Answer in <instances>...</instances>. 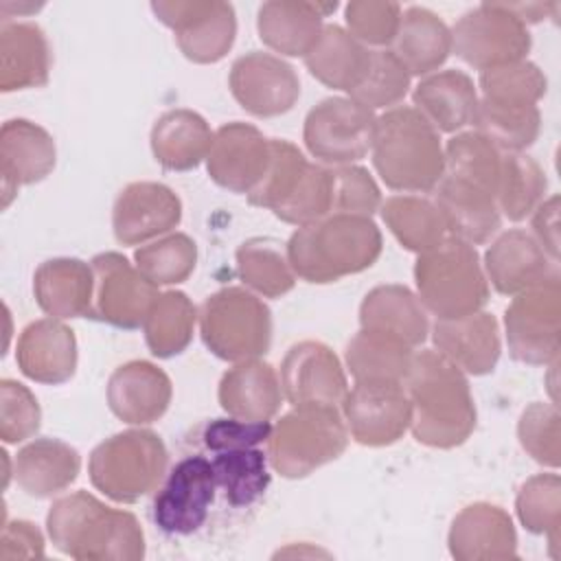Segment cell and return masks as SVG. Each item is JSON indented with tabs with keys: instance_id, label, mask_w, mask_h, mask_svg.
Listing matches in <instances>:
<instances>
[{
	"instance_id": "6da1fadb",
	"label": "cell",
	"mask_w": 561,
	"mask_h": 561,
	"mask_svg": "<svg viewBox=\"0 0 561 561\" xmlns=\"http://www.w3.org/2000/svg\"><path fill=\"white\" fill-rule=\"evenodd\" d=\"M412 405L410 430L430 447L449 449L469 438L476 427V405L467 377L436 348L419 351L405 375Z\"/></svg>"
},
{
	"instance_id": "7a4b0ae2",
	"label": "cell",
	"mask_w": 561,
	"mask_h": 561,
	"mask_svg": "<svg viewBox=\"0 0 561 561\" xmlns=\"http://www.w3.org/2000/svg\"><path fill=\"white\" fill-rule=\"evenodd\" d=\"M53 546L72 559H140L145 535L138 519L121 508L105 506L88 491L53 502L46 515Z\"/></svg>"
},
{
	"instance_id": "3957f363",
	"label": "cell",
	"mask_w": 561,
	"mask_h": 561,
	"mask_svg": "<svg viewBox=\"0 0 561 561\" xmlns=\"http://www.w3.org/2000/svg\"><path fill=\"white\" fill-rule=\"evenodd\" d=\"M287 261L307 283H335L368 270L381 254V232L370 217L329 215L298 228L285 243Z\"/></svg>"
},
{
	"instance_id": "277c9868",
	"label": "cell",
	"mask_w": 561,
	"mask_h": 561,
	"mask_svg": "<svg viewBox=\"0 0 561 561\" xmlns=\"http://www.w3.org/2000/svg\"><path fill=\"white\" fill-rule=\"evenodd\" d=\"M370 156L381 182L399 193H432L445 171L440 134L414 107L377 116Z\"/></svg>"
},
{
	"instance_id": "5b68a950",
	"label": "cell",
	"mask_w": 561,
	"mask_h": 561,
	"mask_svg": "<svg viewBox=\"0 0 561 561\" xmlns=\"http://www.w3.org/2000/svg\"><path fill=\"white\" fill-rule=\"evenodd\" d=\"M414 280L416 298L436 320L471 316L489 298V280L476 248L449 234L419 254Z\"/></svg>"
},
{
	"instance_id": "8992f818",
	"label": "cell",
	"mask_w": 561,
	"mask_h": 561,
	"mask_svg": "<svg viewBox=\"0 0 561 561\" xmlns=\"http://www.w3.org/2000/svg\"><path fill=\"white\" fill-rule=\"evenodd\" d=\"M267 458L283 478H305L340 458L348 445V430L335 405H294L267 438Z\"/></svg>"
},
{
	"instance_id": "52a82bcc",
	"label": "cell",
	"mask_w": 561,
	"mask_h": 561,
	"mask_svg": "<svg viewBox=\"0 0 561 561\" xmlns=\"http://www.w3.org/2000/svg\"><path fill=\"white\" fill-rule=\"evenodd\" d=\"M169 465L162 438L151 430H127L99 443L88 460L94 489L114 502L131 504L153 493Z\"/></svg>"
},
{
	"instance_id": "ba28073f",
	"label": "cell",
	"mask_w": 561,
	"mask_h": 561,
	"mask_svg": "<svg viewBox=\"0 0 561 561\" xmlns=\"http://www.w3.org/2000/svg\"><path fill=\"white\" fill-rule=\"evenodd\" d=\"M197 322L208 351L226 362L259 359L272 342L267 305L243 287H226L208 296Z\"/></svg>"
},
{
	"instance_id": "9c48e42d",
	"label": "cell",
	"mask_w": 561,
	"mask_h": 561,
	"mask_svg": "<svg viewBox=\"0 0 561 561\" xmlns=\"http://www.w3.org/2000/svg\"><path fill=\"white\" fill-rule=\"evenodd\" d=\"M217 482L206 454L182 456L162 478L151 502L153 526L173 537L197 533L210 517Z\"/></svg>"
},
{
	"instance_id": "30bf717a",
	"label": "cell",
	"mask_w": 561,
	"mask_h": 561,
	"mask_svg": "<svg viewBox=\"0 0 561 561\" xmlns=\"http://www.w3.org/2000/svg\"><path fill=\"white\" fill-rule=\"evenodd\" d=\"M377 116L351 96H329L309 110L302 127L307 151L324 167H346L370 153Z\"/></svg>"
},
{
	"instance_id": "8fae6325",
	"label": "cell",
	"mask_w": 561,
	"mask_h": 561,
	"mask_svg": "<svg viewBox=\"0 0 561 561\" xmlns=\"http://www.w3.org/2000/svg\"><path fill=\"white\" fill-rule=\"evenodd\" d=\"M528 48V26L504 2L480 4L451 28V53L480 72L522 61Z\"/></svg>"
},
{
	"instance_id": "7c38bea8",
	"label": "cell",
	"mask_w": 561,
	"mask_h": 561,
	"mask_svg": "<svg viewBox=\"0 0 561 561\" xmlns=\"http://www.w3.org/2000/svg\"><path fill=\"white\" fill-rule=\"evenodd\" d=\"M94 270V291L88 318L118 329L145 324L160 291L118 252H103L90 261Z\"/></svg>"
},
{
	"instance_id": "4fadbf2b",
	"label": "cell",
	"mask_w": 561,
	"mask_h": 561,
	"mask_svg": "<svg viewBox=\"0 0 561 561\" xmlns=\"http://www.w3.org/2000/svg\"><path fill=\"white\" fill-rule=\"evenodd\" d=\"M340 412L348 436L368 447L399 440L412 421V405L403 381H355Z\"/></svg>"
},
{
	"instance_id": "5bb4252c",
	"label": "cell",
	"mask_w": 561,
	"mask_h": 561,
	"mask_svg": "<svg viewBox=\"0 0 561 561\" xmlns=\"http://www.w3.org/2000/svg\"><path fill=\"white\" fill-rule=\"evenodd\" d=\"M508 351L524 364H550L559 355V280L515 294L504 316Z\"/></svg>"
},
{
	"instance_id": "9a60e30c",
	"label": "cell",
	"mask_w": 561,
	"mask_h": 561,
	"mask_svg": "<svg viewBox=\"0 0 561 561\" xmlns=\"http://www.w3.org/2000/svg\"><path fill=\"white\" fill-rule=\"evenodd\" d=\"M153 13L173 28L182 55L195 64H215L232 46L234 9L228 2H153Z\"/></svg>"
},
{
	"instance_id": "2e32d148",
	"label": "cell",
	"mask_w": 561,
	"mask_h": 561,
	"mask_svg": "<svg viewBox=\"0 0 561 561\" xmlns=\"http://www.w3.org/2000/svg\"><path fill=\"white\" fill-rule=\"evenodd\" d=\"M228 85L237 103L259 118L289 112L300 96L296 70L285 59L261 50H252L232 64Z\"/></svg>"
},
{
	"instance_id": "e0dca14e",
	"label": "cell",
	"mask_w": 561,
	"mask_h": 561,
	"mask_svg": "<svg viewBox=\"0 0 561 561\" xmlns=\"http://www.w3.org/2000/svg\"><path fill=\"white\" fill-rule=\"evenodd\" d=\"M283 399L291 405H335L340 408L346 392V375L335 353L322 342L305 340L294 344L280 366Z\"/></svg>"
},
{
	"instance_id": "ac0fdd59",
	"label": "cell",
	"mask_w": 561,
	"mask_h": 561,
	"mask_svg": "<svg viewBox=\"0 0 561 561\" xmlns=\"http://www.w3.org/2000/svg\"><path fill=\"white\" fill-rule=\"evenodd\" d=\"M182 219L180 197L160 182L127 184L112 210V230L123 245H145L169 234Z\"/></svg>"
},
{
	"instance_id": "d6986e66",
	"label": "cell",
	"mask_w": 561,
	"mask_h": 561,
	"mask_svg": "<svg viewBox=\"0 0 561 561\" xmlns=\"http://www.w3.org/2000/svg\"><path fill=\"white\" fill-rule=\"evenodd\" d=\"M270 164V138L250 123H228L215 131L206 169L215 184L232 193H252Z\"/></svg>"
},
{
	"instance_id": "ffe728a7",
	"label": "cell",
	"mask_w": 561,
	"mask_h": 561,
	"mask_svg": "<svg viewBox=\"0 0 561 561\" xmlns=\"http://www.w3.org/2000/svg\"><path fill=\"white\" fill-rule=\"evenodd\" d=\"M557 263L530 232L513 228L491 243L482 267L495 291L515 296L541 283L559 280Z\"/></svg>"
},
{
	"instance_id": "44dd1931",
	"label": "cell",
	"mask_w": 561,
	"mask_h": 561,
	"mask_svg": "<svg viewBox=\"0 0 561 561\" xmlns=\"http://www.w3.org/2000/svg\"><path fill=\"white\" fill-rule=\"evenodd\" d=\"M55 140L44 127L26 118L7 121L0 129L2 204L9 206L20 186L44 180L55 169Z\"/></svg>"
},
{
	"instance_id": "7402d4cb",
	"label": "cell",
	"mask_w": 561,
	"mask_h": 561,
	"mask_svg": "<svg viewBox=\"0 0 561 561\" xmlns=\"http://www.w3.org/2000/svg\"><path fill=\"white\" fill-rule=\"evenodd\" d=\"M171 379L151 362L134 359L118 366L107 381L110 410L129 425L158 421L171 403Z\"/></svg>"
},
{
	"instance_id": "603a6c76",
	"label": "cell",
	"mask_w": 561,
	"mask_h": 561,
	"mask_svg": "<svg viewBox=\"0 0 561 561\" xmlns=\"http://www.w3.org/2000/svg\"><path fill=\"white\" fill-rule=\"evenodd\" d=\"M15 362L24 377L59 386L77 370V337L57 318H42L31 322L18 340Z\"/></svg>"
},
{
	"instance_id": "cb8c5ba5",
	"label": "cell",
	"mask_w": 561,
	"mask_h": 561,
	"mask_svg": "<svg viewBox=\"0 0 561 561\" xmlns=\"http://www.w3.org/2000/svg\"><path fill=\"white\" fill-rule=\"evenodd\" d=\"M434 348L465 375H486L500 359V329L493 313L476 311L456 320H436Z\"/></svg>"
},
{
	"instance_id": "d4e9b609",
	"label": "cell",
	"mask_w": 561,
	"mask_h": 561,
	"mask_svg": "<svg viewBox=\"0 0 561 561\" xmlns=\"http://www.w3.org/2000/svg\"><path fill=\"white\" fill-rule=\"evenodd\" d=\"M414 110L440 134H460L473 125L478 90L462 70L432 72L412 92Z\"/></svg>"
},
{
	"instance_id": "484cf974",
	"label": "cell",
	"mask_w": 561,
	"mask_h": 561,
	"mask_svg": "<svg viewBox=\"0 0 561 561\" xmlns=\"http://www.w3.org/2000/svg\"><path fill=\"white\" fill-rule=\"evenodd\" d=\"M517 537L511 517L495 504H471L462 508L449 530V552L462 561L513 559Z\"/></svg>"
},
{
	"instance_id": "4316f807",
	"label": "cell",
	"mask_w": 561,
	"mask_h": 561,
	"mask_svg": "<svg viewBox=\"0 0 561 561\" xmlns=\"http://www.w3.org/2000/svg\"><path fill=\"white\" fill-rule=\"evenodd\" d=\"M359 327L403 342L410 348L421 346L430 333L425 307L403 285H379L368 291L359 307Z\"/></svg>"
},
{
	"instance_id": "83f0119b",
	"label": "cell",
	"mask_w": 561,
	"mask_h": 561,
	"mask_svg": "<svg viewBox=\"0 0 561 561\" xmlns=\"http://www.w3.org/2000/svg\"><path fill=\"white\" fill-rule=\"evenodd\" d=\"M92 291L94 270L79 259H48L33 274L35 302L48 318H88Z\"/></svg>"
},
{
	"instance_id": "f1b7e54d",
	"label": "cell",
	"mask_w": 561,
	"mask_h": 561,
	"mask_svg": "<svg viewBox=\"0 0 561 561\" xmlns=\"http://www.w3.org/2000/svg\"><path fill=\"white\" fill-rule=\"evenodd\" d=\"M81 469V456L59 438H35L26 443L13 462L18 486L31 497H53L68 489Z\"/></svg>"
},
{
	"instance_id": "f546056e",
	"label": "cell",
	"mask_w": 561,
	"mask_h": 561,
	"mask_svg": "<svg viewBox=\"0 0 561 561\" xmlns=\"http://www.w3.org/2000/svg\"><path fill=\"white\" fill-rule=\"evenodd\" d=\"M335 7V2H265L256 20L259 37L280 55L305 59L324 28L322 18Z\"/></svg>"
},
{
	"instance_id": "4dcf8cb0",
	"label": "cell",
	"mask_w": 561,
	"mask_h": 561,
	"mask_svg": "<svg viewBox=\"0 0 561 561\" xmlns=\"http://www.w3.org/2000/svg\"><path fill=\"white\" fill-rule=\"evenodd\" d=\"M50 75V46L33 22H2L0 28V90L42 88Z\"/></svg>"
},
{
	"instance_id": "1f68e13d",
	"label": "cell",
	"mask_w": 561,
	"mask_h": 561,
	"mask_svg": "<svg viewBox=\"0 0 561 561\" xmlns=\"http://www.w3.org/2000/svg\"><path fill=\"white\" fill-rule=\"evenodd\" d=\"M280 401V377L261 359L239 362L219 381V405L228 416L270 421L278 412Z\"/></svg>"
},
{
	"instance_id": "d6a6232c",
	"label": "cell",
	"mask_w": 561,
	"mask_h": 561,
	"mask_svg": "<svg viewBox=\"0 0 561 561\" xmlns=\"http://www.w3.org/2000/svg\"><path fill=\"white\" fill-rule=\"evenodd\" d=\"M410 77L432 75L451 53V31L423 7H410L401 13L399 31L388 48Z\"/></svg>"
},
{
	"instance_id": "836d02e7",
	"label": "cell",
	"mask_w": 561,
	"mask_h": 561,
	"mask_svg": "<svg viewBox=\"0 0 561 561\" xmlns=\"http://www.w3.org/2000/svg\"><path fill=\"white\" fill-rule=\"evenodd\" d=\"M432 193L449 237L469 245H480L500 230L502 215L491 195L445 178H440Z\"/></svg>"
},
{
	"instance_id": "e575fe53",
	"label": "cell",
	"mask_w": 561,
	"mask_h": 561,
	"mask_svg": "<svg viewBox=\"0 0 561 561\" xmlns=\"http://www.w3.org/2000/svg\"><path fill=\"white\" fill-rule=\"evenodd\" d=\"M370 50L346 28L327 24L316 46L305 55V66L320 83L351 94L368 72Z\"/></svg>"
},
{
	"instance_id": "d590c367",
	"label": "cell",
	"mask_w": 561,
	"mask_h": 561,
	"mask_svg": "<svg viewBox=\"0 0 561 561\" xmlns=\"http://www.w3.org/2000/svg\"><path fill=\"white\" fill-rule=\"evenodd\" d=\"M215 131L193 110L164 112L151 129L156 162L169 171H191L208 158Z\"/></svg>"
},
{
	"instance_id": "8d00e7d4",
	"label": "cell",
	"mask_w": 561,
	"mask_h": 561,
	"mask_svg": "<svg viewBox=\"0 0 561 561\" xmlns=\"http://www.w3.org/2000/svg\"><path fill=\"white\" fill-rule=\"evenodd\" d=\"M210 465L217 482V497L221 495L234 511L252 508L270 489V458L267 451L259 447L217 451L210 456Z\"/></svg>"
},
{
	"instance_id": "74e56055",
	"label": "cell",
	"mask_w": 561,
	"mask_h": 561,
	"mask_svg": "<svg viewBox=\"0 0 561 561\" xmlns=\"http://www.w3.org/2000/svg\"><path fill=\"white\" fill-rule=\"evenodd\" d=\"M379 210L394 239L410 252H427L447 237V226L434 199L405 193L388 197Z\"/></svg>"
},
{
	"instance_id": "f35d334b",
	"label": "cell",
	"mask_w": 561,
	"mask_h": 561,
	"mask_svg": "<svg viewBox=\"0 0 561 561\" xmlns=\"http://www.w3.org/2000/svg\"><path fill=\"white\" fill-rule=\"evenodd\" d=\"M414 348L359 329L346 346V366L355 381H405Z\"/></svg>"
},
{
	"instance_id": "ab89813d",
	"label": "cell",
	"mask_w": 561,
	"mask_h": 561,
	"mask_svg": "<svg viewBox=\"0 0 561 561\" xmlns=\"http://www.w3.org/2000/svg\"><path fill=\"white\" fill-rule=\"evenodd\" d=\"M197 309L184 291H164L153 302L142 329L145 342L156 357L180 355L193 340Z\"/></svg>"
},
{
	"instance_id": "60d3db41",
	"label": "cell",
	"mask_w": 561,
	"mask_h": 561,
	"mask_svg": "<svg viewBox=\"0 0 561 561\" xmlns=\"http://www.w3.org/2000/svg\"><path fill=\"white\" fill-rule=\"evenodd\" d=\"M237 270L250 289L267 298H278L296 285V274L287 261L285 248L267 237L248 239L239 245Z\"/></svg>"
},
{
	"instance_id": "b9f144b4",
	"label": "cell",
	"mask_w": 561,
	"mask_h": 561,
	"mask_svg": "<svg viewBox=\"0 0 561 561\" xmlns=\"http://www.w3.org/2000/svg\"><path fill=\"white\" fill-rule=\"evenodd\" d=\"M537 105H495L478 99L473 131L506 153H522L539 136Z\"/></svg>"
},
{
	"instance_id": "7bdbcfd3",
	"label": "cell",
	"mask_w": 561,
	"mask_h": 561,
	"mask_svg": "<svg viewBox=\"0 0 561 561\" xmlns=\"http://www.w3.org/2000/svg\"><path fill=\"white\" fill-rule=\"evenodd\" d=\"M546 173L524 153L502 151V169L497 184V208L511 221H522L543 202Z\"/></svg>"
},
{
	"instance_id": "ee69618b",
	"label": "cell",
	"mask_w": 561,
	"mask_h": 561,
	"mask_svg": "<svg viewBox=\"0 0 561 561\" xmlns=\"http://www.w3.org/2000/svg\"><path fill=\"white\" fill-rule=\"evenodd\" d=\"M134 261L138 272L156 287L178 285L195 270L197 245L188 234L169 232L140 245L134 252Z\"/></svg>"
},
{
	"instance_id": "f6af8a7d",
	"label": "cell",
	"mask_w": 561,
	"mask_h": 561,
	"mask_svg": "<svg viewBox=\"0 0 561 561\" xmlns=\"http://www.w3.org/2000/svg\"><path fill=\"white\" fill-rule=\"evenodd\" d=\"M307 167L309 160L296 145L280 138H270L267 171L254 186V191L248 193V202L267 210L278 208L298 188Z\"/></svg>"
},
{
	"instance_id": "bcb514c9",
	"label": "cell",
	"mask_w": 561,
	"mask_h": 561,
	"mask_svg": "<svg viewBox=\"0 0 561 561\" xmlns=\"http://www.w3.org/2000/svg\"><path fill=\"white\" fill-rule=\"evenodd\" d=\"M546 92V77L530 61H515L480 72V101L495 105H537Z\"/></svg>"
},
{
	"instance_id": "7dc6e473",
	"label": "cell",
	"mask_w": 561,
	"mask_h": 561,
	"mask_svg": "<svg viewBox=\"0 0 561 561\" xmlns=\"http://www.w3.org/2000/svg\"><path fill=\"white\" fill-rule=\"evenodd\" d=\"M410 75L388 48L370 50V66L364 81L348 94L368 110H392L410 90Z\"/></svg>"
},
{
	"instance_id": "c3c4849f",
	"label": "cell",
	"mask_w": 561,
	"mask_h": 561,
	"mask_svg": "<svg viewBox=\"0 0 561 561\" xmlns=\"http://www.w3.org/2000/svg\"><path fill=\"white\" fill-rule=\"evenodd\" d=\"M280 221L309 226L331 215V167L309 162L298 188L278 208L272 210Z\"/></svg>"
},
{
	"instance_id": "681fc988",
	"label": "cell",
	"mask_w": 561,
	"mask_h": 561,
	"mask_svg": "<svg viewBox=\"0 0 561 561\" xmlns=\"http://www.w3.org/2000/svg\"><path fill=\"white\" fill-rule=\"evenodd\" d=\"M517 515L524 528L535 535H550L554 541L561 519L559 476L541 473L524 482L517 495Z\"/></svg>"
},
{
	"instance_id": "f907efd6",
	"label": "cell",
	"mask_w": 561,
	"mask_h": 561,
	"mask_svg": "<svg viewBox=\"0 0 561 561\" xmlns=\"http://www.w3.org/2000/svg\"><path fill=\"white\" fill-rule=\"evenodd\" d=\"M381 206V193L362 167H331V215L370 217Z\"/></svg>"
},
{
	"instance_id": "816d5d0a",
	"label": "cell",
	"mask_w": 561,
	"mask_h": 561,
	"mask_svg": "<svg viewBox=\"0 0 561 561\" xmlns=\"http://www.w3.org/2000/svg\"><path fill=\"white\" fill-rule=\"evenodd\" d=\"M42 421V410L35 394L20 381H0V438L7 445L28 440Z\"/></svg>"
},
{
	"instance_id": "f5cc1de1",
	"label": "cell",
	"mask_w": 561,
	"mask_h": 561,
	"mask_svg": "<svg viewBox=\"0 0 561 561\" xmlns=\"http://www.w3.org/2000/svg\"><path fill=\"white\" fill-rule=\"evenodd\" d=\"M272 421H245L237 416H221L204 421L195 434L193 443H199L204 451L217 454L241 447H259L267 443L272 434Z\"/></svg>"
},
{
	"instance_id": "db71d44e",
	"label": "cell",
	"mask_w": 561,
	"mask_h": 561,
	"mask_svg": "<svg viewBox=\"0 0 561 561\" xmlns=\"http://www.w3.org/2000/svg\"><path fill=\"white\" fill-rule=\"evenodd\" d=\"M401 22V7L394 2L346 4V31L364 46L390 48Z\"/></svg>"
},
{
	"instance_id": "11a10c76",
	"label": "cell",
	"mask_w": 561,
	"mask_h": 561,
	"mask_svg": "<svg viewBox=\"0 0 561 561\" xmlns=\"http://www.w3.org/2000/svg\"><path fill=\"white\" fill-rule=\"evenodd\" d=\"M519 443L541 465H559V414L554 403H533L519 419Z\"/></svg>"
},
{
	"instance_id": "9f6ffc18",
	"label": "cell",
	"mask_w": 561,
	"mask_h": 561,
	"mask_svg": "<svg viewBox=\"0 0 561 561\" xmlns=\"http://www.w3.org/2000/svg\"><path fill=\"white\" fill-rule=\"evenodd\" d=\"M0 559H37L44 557V537L39 528L26 519H15L2 526Z\"/></svg>"
},
{
	"instance_id": "6f0895ef",
	"label": "cell",
	"mask_w": 561,
	"mask_h": 561,
	"mask_svg": "<svg viewBox=\"0 0 561 561\" xmlns=\"http://www.w3.org/2000/svg\"><path fill=\"white\" fill-rule=\"evenodd\" d=\"M557 206L559 197L552 195L533 210V237L546 250V254L559 261V228H557Z\"/></svg>"
}]
</instances>
